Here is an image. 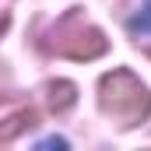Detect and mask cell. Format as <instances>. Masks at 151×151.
Returning <instances> with one entry per match:
<instances>
[{"mask_svg": "<svg viewBox=\"0 0 151 151\" xmlns=\"http://www.w3.org/2000/svg\"><path fill=\"white\" fill-rule=\"evenodd\" d=\"M99 106L119 127H137L151 113V91L130 70H113L99 84Z\"/></svg>", "mask_w": 151, "mask_h": 151, "instance_id": "obj_1", "label": "cell"}, {"mask_svg": "<svg viewBox=\"0 0 151 151\" xmlns=\"http://www.w3.org/2000/svg\"><path fill=\"white\" fill-rule=\"evenodd\" d=\"M106 35L81 14V11H67L46 35V49L56 53V56H67V60H95L106 53Z\"/></svg>", "mask_w": 151, "mask_h": 151, "instance_id": "obj_2", "label": "cell"}, {"mask_svg": "<svg viewBox=\"0 0 151 151\" xmlns=\"http://www.w3.org/2000/svg\"><path fill=\"white\" fill-rule=\"evenodd\" d=\"M32 123H35V113H32V109H21V113L7 116V119L0 123V144H11V141H14L18 134H25Z\"/></svg>", "mask_w": 151, "mask_h": 151, "instance_id": "obj_3", "label": "cell"}, {"mask_svg": "<svg viewBox=\"0 0 151 151\" xmlns=\"http://www.w3.org/2000/svg\"><path fill=\"white\" fill-rule=\"evenodd\" d=\"M74 102V84H67V81H56V84H49V106L60 113V109H67Z\"/></svg>", "mask_w": 151, "mask_h": 151, "instance_id": "obj_4", "label": "cell"}, {"mask_svg": "<svg viewBox=\"0 0 151 151\" xmlns=\"http://www.w3.org/2000/svg\"><path fill=\"white\" fill-rule=\"evenodd\" d=\"M134 32H151V7H144V11L134 18Z\"/></svg>", "mask_w": 151, "mask_h": 151, "instance_id": "obj_5", "label": "cell"}, {"mask_svg": "<svg viewBox=\"0 0 151 151\" xmlns=\"http://www.w3.org/2000/svg\"><path fill=\"white\" fill-rule=\"evenodd\" d=\"M7 25H11V14H7V11H0V35L7 32Z\"/></svg>", "mask_w": 151, "mask_h": 151, "instance_id": "obj_6", "label": "cell"}]
</instances>
